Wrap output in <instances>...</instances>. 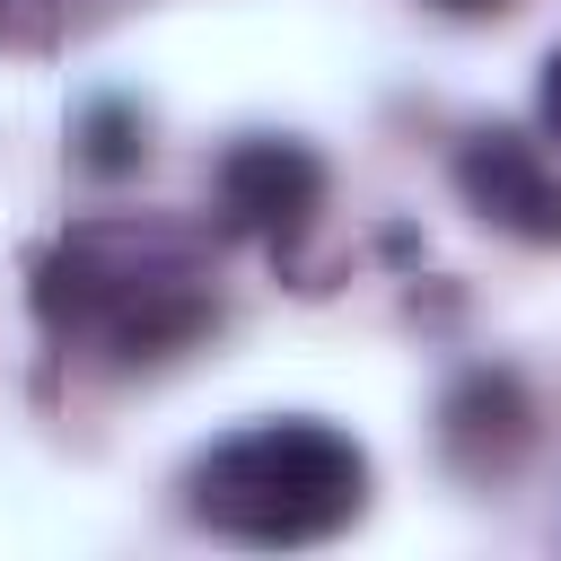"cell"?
<instances>
[{"mask_svg": "<svg viewBox=\"0 0 561 561\" xmlns=\"http://www.w3.org/2000/svg\"><path fill=\"white\" fill-rule=\"evenodd\" d=\"M210 272H219V228L167 210H96L35 254V316L61 342H96L105 359L140 368L193 351L219 324Z\"/></svg>", "mask_w": 561, "mask_h": 561, "instance_id": "1", "label": "cell"}, {"mask_svg": "<svg viewBox=\"0 0 561 561\" xmlns=\"http://www.w3.org/2000/svg\"><path fill=\"white\" fill-rule=\"evenodd\" d=\"M184 508L219 543H254V552L333 543L368 508V447L316 412H272L210 438L184 465Z\"/></svg>", "mask_w": 561, "mask_h": 561, "instance_id": "2", "label": "cell"}, {"mask_svg": "<svg viewBox=\"0 0 561 561\" xmlns=\"http://www.w3.org/2000/svg\"><path fill=\"white\" fill-rule=\"evenodd\" d=\"M324 193H333L324 158H316L307 140H289V131H245V140H228L219 167H210L219 228H228V237H254V245H272V254H289V245L324 219Z\"/></svg>", "mask_w": 561, "mask_h": 561, "instance_id": "3", "label": "cell"}, {"mask_svg": "<svg viewBox=\"0 0 561 561\" xmlns=\"http://www.w3.org/2000/svg\"><path fill=\"white\" fill-rule=\"evenodd\" d=\"M535 438H543V412H535V386L508 359H473L438 394V456L465 482H508L535 456Z\"/></svg>", "mask_w": 561, "mask_h": 561, "instance_id": "4", "label": "cell"}, {"mask_svg": "<svg viewBox=\"0 0 561 561\" xmlns=\"http://www.w3.org/2000/svg\"><path fill=\"white\" fill-rule=\"evenodd\" d=\"M456 202L482 219V228H500V237H517V245H561V167L526 140V131H465L456 140Z\"/></svg>", "mask_w": 561, "mask_h": 561, "instance_id": "5", "label": "cell"}, {"mask_svg": "<svg viewBox=\"0 0 561 561\" xmlns=\"http://www.w3.org/2000/svg\"><path fill=\"white\" fill-rule=\"evenodd\" d=\"M140 114L123 105V96H96V105H79V167L88 175H131L140 167Z\"/></svg>", "mask_w": 561, "mask_h": 561, "instance_id": "6", "label": "cell"}, {"mask_svg": "<svg viewBox=\"0 0 561 561\" xmlns=\"http://www.w3.org/2000/svg\"><path fill=\"white\" fill-rule=\"evenodd\" d=\"M79 0H0V53H53L70 44Z\"/></svg>", "mask_w": 561, "mask_h": 561, "instance_id": "7", "label": "cell"}, {"mask_svg": "<svg viewBox=\"0 0 561 561\" xmlns=\"http://www.w3.org/2000/svg\"><path fill=\"white\" fill-rule=\"evenodd\" d=\"M535 123H543V140H561V44H552L543 70H535Z\"/></svg>", "mask_w": 561, "mask_h": 561, "instance_id": "8", "label": "cell"}, {"mask_svg": "<svg viewBox=\"0 0 561 561\" xmlns=\"http://www.w3.org/2000/svg\"><path fill=\"white\" fill-rule=\"evenodd\" d=\"M430 9H447V18H500V9H517V0H430Z\"/></svg>", "mask_w": 561, "mask_h": 561, "instance_id": "9", "label": "cell"}]
</instances>
